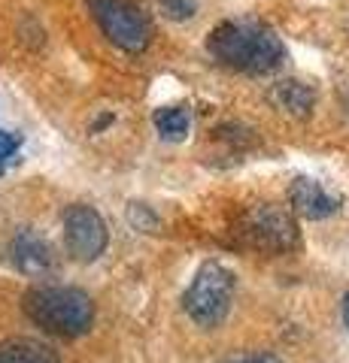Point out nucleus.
I'll return each instance as SVG.
<instances>
[{
    "instance_id": "1",
    "label": "nucleus",
    "mask_w": 349,
    "mask_h": 363,
    "mask_svg": "<svg viewBox=\"0 0 349 363\" xmlns=\"http://www.w3.org/2000/svg\"><path fill=\"white\" fill-rule=\"evenodd\" d=\"M207 55L225 70L243 76H267L286 64L279 33L258 18H231L210 30Z\"/></svg>"
},
{
    "instance_id": "16",
    "label": "nucleus",
    "mask_w": 349,
    "mask_h": 363,
    "mask_svg": "<svg viewBox=\"0 0 349 363\" xmlns=\"http://www.w3.org/2000/svg\"><path fill=\"white\" fill-rule=\"evenodd\" d=\"M112 121H116V118H112V116H104V118H97L92 130H95V133H97V130H104V128H107V124H112Z\"/></svg>"
},
{
    "instance_id": "6",
    "label": "nucleus",
    "mask_w": 349,
    "mask_h": 363,
    "mask_svg": "<svg viewBox=\"0 0 349 363\" xmlns=\"http://www.w3.org/2000/svg\"><path fill=\"white\" fill-rule=\"evenodd\" d=\"M64 248L76 264H95V260L107 252L109 245V230L107 221L95 206L88 203H73L64 209Z\"/></svg>"
},
{
    "instance_id": "13",
    "label": "nucleus",
    "mask_w": 349,
    "mask_h": 363,
    "mask_svg": "<svg viewBox=\"0 0 349 363\" xmlns=\"http://www.w3.org/2000/svg\"><path fill=\"white\" fill-rule=\"evenodd\" d=\"M198 0H159V9L167 21H188L198 16Z\"/></svg>"
},
{
    "instance_id": "14",
    "label": "nucleus",
    "mask_w": 349,
    "mask_h": 363,
    "mask_svg": "<svg viewBox=\"0 0 349 363\" xmlns=\"http://www.w3.org/2000/svg\"><path fill=\"white\" fill-rule=\"evenodd\" d=\"M21 145V136L18 133H9V130H0V176L6 173V164L16 157Z\"/></svg>"
},
{
    "instance_id": "7",
    "label": "nucleus",
    "mask_w": 349,
    "mask_h": 363,
    "mask_svg": "<svg viewBox=\"0 0 349 363\" xmlns=\"http://www.w3.org/2000/svg\"><path fill=\"white\" fill-rule=\"evenodd\" d=\"M9 260L13 267L28 279H46L55 272L58 260H55V248L43 233H37L33 227H21L9 242Z\"/></svg>"
},
{
    "instance_id": "8",
    "label": "nucleus",
    "mask_w": 349,
    "mask_h": 363,
    "mask_svg": "<svg viewBox=\"0 0 349 363\" xmlns=\"http://www.w3.org/2000/svg\"><path fill=\"white\" fill-rule=\"evenodd\" d=\"M289 206L298 218H307V221H325L331 215L340 212L343 206V197L325 191L316 179H307V176H298L295 182L289 185Z\"/></svg>"
},
{
    "instance_id": "5",
    "label": "nucleus",
    "mask_w": 349,
    "mask_h": 363,
    "mask_svg": "<svg viewBox=\"0 0 349 363\" xmlns=\"http://www.w3.org/2000/svg\"><path fill=\"white\" fill-rule=\"evenodd\" d=\"M97 28L116 49L128 55H143L152 43V21L131 0H85Z\"/></svg>"
},
{
    "instance_id": "10",
    "label": "nucleus",
    "mask_w": 349,
    "mask_h": 363,
    "mask_svg": "<svg viewBox=\"0 0 349 363\" xmlns=\"http://www.w3.org/2000/svg\"><path fill=\"white\" fill-rule=\"evenodd\" d=\"M0 363H61L49 345L31 342V339H13L0 345Z\"/></svg>"
},
{
    "instance_id": "12",
    "label": "nucleus",
    "mask_w": 349,
    "mask_h": 363,
    "mask_svg": "<svg viewBox=\"0 0 349 363\" xmlns=\"http://www.w3.org/2000/svg\"><path fill=\"white\" fill-rule=\"evenodd\" d=\"M128 221H131V227H137L140 233H155L161 227V218L152 212V206H146V203H131Z\"/></svg>"
},
{
    "instance_id": "11",
    "label": "nucleus",
    "mask_w": 349,
    "mask_h": 363,
    "mask_svg": "<svg viewBox=\"0 0 349 363\" xmlns=\"http://www.w3.org/2000/svg\"><path fill=\"white\" fill-rule=\"evenodd\" d=\"M152 124H155V130H159L161 140L183 143L191 130V116H188L186 106H161V109H155Z\"/></svg>"
},
{
    "instance_id": "9",
    "label": "nucleus",
    "mask_w": 349,
    "mask_h": 363,
    "mask_svg": "<svg viewBox=\"0 0 349 363\" xmlns=\"http://www.w3.org/2000/svg\"><path fill=\"white\" fill-rule=\"evenodd\" d=\"M267 104L289 118H310L313 109L319 104V94H316V88L307 85V82L279 79V82H274L267 88Z\"/></svg>"
},
{
    "instance_id": "3",
    "label": "nucleus",
    "mask_w": 349,
    "mask_h": 363,
    "mask_svg": "<svg viewBox=\"0 0 349 363\" xmlns=\"http://www.w3.org/2000/svg\"><path fill=\"white\" fill-rule=\"evenodd\" d=\"M231 233L237 245L262 255H286L301 242L295 215L279 203H255V206L243 209L234 218Z\"/></svg>"
},
{
    "instance_id": "2",
    "label": "nucleus",
    "mask_w": 349,
    "mask_h": 363,
    "mask_svg": "<svg viewBox=\"0 0 349 363\" xmlns=\"http://www.w3.org/2000/svg\"><path fill=\"white\" fill-rule=\"evenodd\" d=\"M21 309L33 327L58 339H80L95 327V300L80 288L40 285L21 297Z\"/></svg>"
},
{
    "instance_id": "4",
    "label": "nucleus",
    "mask_w": 349,
    "mask_h": 363,
    "mask_svg": "<svg viewBox=\"0 0 349 363\" xmlns=\"http://www.w3.org/2000/svg\"><path fill=\"white\" fill-rule=\"evenodd\" d=\"M234 291H237V276L219 260H207L183 294V309L198 327L216 330L231 315Z\"/></svg>"
},
{
    "instance_id": "15",
    "label": "nucleus",
    "mask_w": 349,
    "mask_h": 363,
    "mask_svg": "<svg viewBox=\"0 0 349 363\" xmlns=\"http://www.w3.org/2000/svg\"><path fill=\"white\" fill-rule=\"evenodd\" d=\"M234 363H286V360L276 357V354H252V357H243V360H234Z\"/></svg>"
},
{
    "instance_id": "17",
    "label": "nucleus",
    "mask_w": 349,
    "mask_h": 363,
    "mask_svg": "<svg viewBox=\"0 0 349 363\" xmlns=\"http://www.w3.org/2000/svg\"><path fill=\"white\" fill-rule=\"evenodd\" d=\"M343 324H346V330H349V294L343 297Z\"/></svg>"
}]
</instances>
